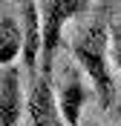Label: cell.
Masks as SVG:
<instances>
[{"mask_svg": "<svg viewBox=\"0 0 121 126\" xmlns=\"http://www.w3.org/2000/svg\"><path fill=\"white\" fill-rule=\"evenodd\" d=\"M69 52L78 60V66L87 72V78L92 80L98 94L101 109H110L115 100V83H113V72L107 63V52H110V26L104 20H92L89 26L78 32L69 43Z\"/></svg>", "mask_w": 121, "mask_h": 126, "instance_id": "6da1fadb", "label": "cell"}, {"mask_svg": "<svg viewBox=\"0 0 121 126\" xmlns=\"http://www.w3.org/2000/svg\"><path fill=\"white\" fill-rule=\"evenodd\" d=\"M89 9L87 0H43L38 3V17H40V78H52V63H55L58 46L64 26L72 17L84 15Z\"/></svg>", "mask_w": 121, "mask_h": 126, "instance_id": "7a4b0ae2", "label": "cell"}, {"mask_svg": "<svg viewBox=\"0 0 121 126\" xmlns=\"http://www.w3.org/2000/svg\"><path fill=\"white\" fill-rule=\"evenodd\" d=\"M26 109H29L32 126H64L55 92H52V78H40L38 75V80H32L29 97H26Z\"/></svg>", "mask_w": 121, "mask_h": 126, "instance_id": "3957f363", "label": "cell"}, {"mask_svg": "<svg viewBox=\"0 0 121 126\" xmlns=\"http://www.w3.org/2000/svg\"><path fill=\"white\" fill-rule=\"evenodd\" d=\"M20 17H23V46H20V57H23V69L29 80H38V60H40V17H38V3H23L20 6Z\"/></svg>", "mask_w": 121, "mask_h": 126, "instance_id": "277c9868", "label": "cell"}, {"mask_svg": "<svg viewBox=\"0 0 121 126\" xmlns=\"http://www.w3.org/2000/svg\"><path fill=\"white\" fill-rule=\"evenodd\" d=\"M26 109L23 97V83H20V72L9 66L0 78V126H17Z\"/></svg>", "mask_w": 121, "mask_h": 126, "instance_id": "5b68a950", "label": "cell"}, {"mask_svg": "<svg viewBox=\"0 0 121 126\" xmlns=\"http://www.w3.org/2000/svg\"><path fill=\"white\" fill-rule=\"evenodd\" d=\"M55 100H58V112H61L64 123L66 126H81V109L87 103V89H84L81 72H75V69L66 72V78L58 86Z\"/></svg>", "mask_w": 121, "mask_h": 126, "instance_id": "8992f818", "label": "cell"}, {"mask_svg": "<svg viewBox=\"0 0 121 126\" xmlns=\"http://www.w3.org/2000/svg\"><path fill=\"white\" fill-rule=\"evenodd\" d=\"M20 46H23V29L17 23V17L3 15L0 17V66H12L20 55Z\"/></svg>", "mask_w": 121, "mask_h": 126, "instance_id": "52a82bcc", "label": "cell"}, {"mask_svg": "<svg viewBox=\"0 0 121 126\" xmlns=\"http://www.w3.org/2000/svg\"><path fill=\"white\" fill-rule=\"evenodd\" d=\"M110 55H113V63L121 69V32L110 29Z\"/></svg>", "mask_w": 121, "mask_h": 126, "instance_id": "ba28073f", "label": "cell"}]
</instances>
